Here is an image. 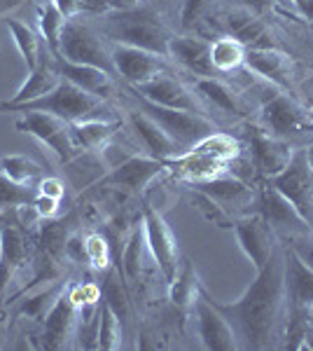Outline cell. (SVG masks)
Wrapping results in <instances>:
<instances>
[{
    "label": "cell",
    "mask_w": 313,
    "mask_h": 351,
    "mask_svg": "<svg viewBox=\"0 0 313 351\" xmlns=\"http://www.w3.org/2000/svg\"><path fill=\"white\" fill-rule=\"evenodd\" d=\"M203 298L234 328L238 349L274 347L281 330L283 314L288 309L286 291V253L276 251L269 263L258 271V279L234 302H218L201 286Z\"/></svg>",
    "instance_id": "1"
},
{
    "label": "cell",
    "mask_w": 313,
    "mask_h": 351,
    "mask_svg": "<svg viewBox=\"0 0 313 351\" xmlns=\"http://www.w3.org/2000/svg\"><path fill=\"white\" fill-rule=\"evenodd\" d=\"M101 108H103V99L82 92V89L64 80V77L49 94L38 96V99L26 101V104L10 106L5 101H0V112H24V115L26 112H49V115L59 117V120L68 124L94 120Z\"/></svg>",
    "instance_id": "2"
},
{
    "label": "cell",
    "mask_w": 313,
    "mask_h": 351,
    "mask_svg": "<svg viewBox=\"0 0 313 351\" xmlns=\"http://www.w3.org/2000/svg\"><path fill=\"white\" fill-rule=\"evenodd\" d=\"M105 33L115 38L117 45H131V47L147 49L152 54L168 56V43L171 36L166 28L159 21V16L147 8H134L122 10L108 16Z\"/></svg>",
    "instance_id": "3"
},
{
    "label": "cell",
    "mask_w": 313,
    "mask_h": 351,
    "mask_svg": "<svg viewBox=\"0 0 313 351\" xmlns=\"http://www.w3.org/2000/svg\"><path fill=\"white\" fill-rule=\"evenodd\" d=\"M134 96H136V101H138L140 110H143L145 115H150L152 120H155L175 143L183 145V148L201 143L203 138L215 134L213 122H210L206 115H197V112H187L178 108H164V106L152 104V101H147L138 94H134Z\"/></svg>",
    "instance_id": "4"
},
{
    "label": "cell",
    "mask_w": 313,
    "mask_h": 351,
    "mask_svg": "<svg viewBox=\"0 0 313 351\" xmlns=\"http://www.w3.org/2000/svg\"><path fill=\"white\" fill-rule=\"evenodd\" d=\"M59 59H66L71 64L96 66L101 71H105L108 75H117L115 64H112V54L105 49L101 38L89 26L79 24L75 19H68L64 26Z\"/></svg>",
    "instance_id": "5"
},
{
    "label": "cell",
    "mask_w": 313,
    "mask_h": 351,
    "mask_svg": "<svg viewBox=\"0 0 313 351\" xmlns=\"http://www.w3.org/2000/svg\"><path fill=\"white\" fill-rule=\"evenodd\" d=\"M269 183L288 197L306 220H313V164L306 150L292 152V160L281 173L271 176Z\"/></svg>",
    "instance_id": "6"
},
{
    "label": "cell",
    "mask_w": 313,
    "mask_h": 351,
    "mask_svg": "<svg viewBox=\"0 0 313 351\" xmlns=\"http://www.w3.org/2000/svg\"><path fill=\"white\" fill-rule=\"evenodd\" d=\"M16 129L31 134L42 145H47L64 164L79 157V148L75 145V141H73L68 122L49 115V112H26L24 120L16 122Z\"/></svg>",
    "instance_id": "7"
},
{
    "label": "cell",
    "mask_w": 313,
    "mask_h": 351,
    "mask_svg": "<svg viewBox=\"0 0 313 351\" xmlns=\"http://www.w3.org/2000/svg\"><path fill=\"white\" fill-rule=\"evenodd\" d=\"M143 230H145V241L152 251V258L157 260V267L162 269L164 279L173 281L175 271H178V243L171 228L166 225V220L159 216V211H155L152 206L143 208Z\"/></svg>",
    "instance_id": "8"
},
{
    "label": "cell",
    "mask_w": 313,
    "mask_h": 351,
    "mask_svg": "<svg viewBox=\"0 0 313 351\" xmlns=\"http://www.w3.org/2000/svg\"><path fill=\"white\" fill-rule=\"evenodd\" d=\"M260 216L274 228V232H288L290 237L309 234L311 223L299 213V208L274 185H264L260 192Z\"/></svg>",
    "instance_id": "9"
},
{
    "label": "cell",
    "mask_w": 313,
    "mask_h": 351,
    "mask_svg": "<svg viewBox=\"0 0 313 351\" xmlns=\"http://www.w3.org/2000/svg\"><path fill=\"white\" fill-rule=\"evenodd\" d=\"M131 92L143 96V99L152 101L157 106H164V108H178L187 112H197V115H206L201 101L183 82L173 80V77L164 75V73H159L157 77H152V80H147L143 84L131 87Z\"/></svg>",
    "instance_id": "10"
},
{
    "label": "cell",
    "mask_w": 313,
    "mask_h": 351,
    "mask_svg": "<svg viewBox=\"0 0 313 351\" xmlns=\"http://www.w3.org/2000/svg\"><path fill=\"white\" fill-rule=\"evenodd\" d=\"M112 64H115L117 75H122L131 87L143 84L159 73L166 71V56L152 54L147 49L131 47V45H117L112 49Z\"/></svg>",
    "instance_id": "11"
},
{
    "label": "cell",
    "mask_w": 313,
    "mask_h": 351,
    "mask_svg": "<svg viewBox=\"0 0 313 351\" xmlns=\"http://www.w3.org/2000/svg\"><path fill=\"white\" fill-rule=\"evenodd\" d=\"M234 232H236L238 246L243 248V253H246L248 260L255 265L258 271L264 267V265L269 263V258L278 251L276 232L262 216L238 220V223H234Z\"/></svg>",
    "instance_id": "12"
},
{
    "label": "cell",
    "mask_w": 313,
    "mask_h": 351,
    "mask_svg": "<svg viewBox=\"0 0 313 351\" xmlns=\"http://www.w3.org/2000/svg\"><path fill=\"white\" fill-rule=\"evenodd\" d=\"M197 307V324H199V337H201L203 349L208 351H231L238 349V339L234 328L229 321L220 314L213 304L203 298L201 286H199V298L195 302Z\"/></svg>",
    "instance_id": "13"
},
{
    "label": "cell",
    "mask_w": 313,
    "mask_h": 351,
    "mask_svg": "<svg viewBox=\"0 0 313 351\" xmlns=\"http://www.w3.org/2000/svg\"><path fill=\"white\" fill-rule=\"evenodd\" d=\"M45 324H42V347L49 351L64 349L68 347L71 337L75 335V326H77V307L71 300V295L61 293L56 298V302L49 307V311L45 314Z\"/></svg>",
    "instance_id": "14"
},
{
    "label": "cell",
    "mask_w": 313,
    "mask_h": 351,
    "mask_svg": "<svg viewBox=\"0 0 313 351\" xmlns=\"http://www.w3.org/2000/svg\"><path fill=\"white\" fill-rule=\"evenodd\" d=\"M164 171V162L155 157H134L124 160L122 164L110 169V173L101 178L103 185H117L131 192H143L159 173Z\"/></svg>",
    "instance_id": "15"
},
{
    "label": "cell",
    "mask_w": 313,
    "mask_h": 351,
    "mask_svg": "<svg viewBox=\"0 0 313 351\" xmlns=\"http://www.w3.org/2000/svg\"><path fill=\"white\" fill-rule=\"evenodd\" d=\"M262 122L278 138H288L304 129L306 112H301L299 106L286 94H274L262 106Z\"/></svg>",
    "instance_id": "16"
},
{
    "label": "cell",
    "mask_w": 313,
    "mask_h": 351,
    "mask_svg": "<svg viewBox=\"0 0 313 351\" xmlns=\"http://www.w3.org/2000/svg\"><path fill=\"white\" fill-rule=\"evenodd\" d=\"M250 152H253V162L266 178L281 173L292 160V148L283 138L274 134H264L253 129L250 132Z\"/></svg>",
    "instance_id": "17"
},
{
    "label": "cell",
    "mask_w": 313,
    "mask_h": 351,
    "mask_svg": "<svg viewBox=\"0 0 313 351\" xmlns=\"http://www.w3.org/2000/svg\"><path fill=\"white\" fill-rule=\"evenodd\" d=\"M129 124L136 132V136L140 138V143L150 152V157H155V160L166 162L171 157H178V150H183V145L175 143V141L140 108L129 112Z\"/></svg>",
    "instance_id": "18"
},
{
    "label": "cell",
    "mask_w": 313,
    "mask_h": 351,
    "mask_svg": "<svg viewBox=\"0 0 313 351\" xmlns=\"http://www.w3.org/2000/svg\"><path fill=\"white\" fill-rule=\"evenodd\" d=\"M168 56H173L180 66L195 73L197 77H215L218 71L210 64V43L201 40V38L180 36L171 38L168 43Z\"/></svg>",
    "instance_id": "19"
},
{
    "label": "cell",
    "mask_w": 313,
    "mask_h": 351,
    "mask_svg": "<svg viewBox=\"0 0 313 351\" xmlns=\"http://www.w3.org/2000/svg\"><path fill=\"white\" fill-rule=\"evenodd\" d=\"M56 71L64 80L73 82L82 92L99 96V99H108L112 94V75H108L105 71L96 66H84V64H71L66 59H56Z\"/></svg>",
    "instance_id": "20"
},
{
    "label": "cell",
    "mask_w": 313,
    "mask_h": 351,
    "mask_svg": "<svg viewBox=\"0 0 313 351\" xmlns=\"http://www.w3.org/2000/svg\"><path fill=\"white\" fill-rule=\"evenodd\" d=\"M227 28H229V36L243 45L246 49H271L274 40H271L266 26L262 24L258 14L248 12V10H236L225 19Z\"/></svg>",
    "instance_id": "21"
},
{
    "label": "cell",
    "mask_w": 313,
    "mask_h": 351,
    "mask_svg": "<svg viewBox=\"0 0 313 351\" xmlns=\"http://www.w3.org/2000/svg\"><path fill=\"white\" fill-rule=\"evenodd\" d=\"M26 263V243L14 225L0 230V307L14 271Z\"/></svg>",
    "instance_id": "22"
},
{
    "label": "cell",
    "mask_w": 313,
    "mask_h": 351,
    "mask_svg": "<svg viewBox=\"0 0 313 351\" xmlns=\"http://www.w3.org/2000/svg\"><path fill=\"white\" fill-rule=\"evenodd\" d=\"M286 291L290 307H309L313 302V269L292 248L286 253Z\"/></svg>",
    "instance_id": "23"
},
{
    "label": "cell",
    "mask_w": 313,
    "mask_h": 351,
    "mask_svg": "<svg viewBox=\"0 0 313 351\" xmlns=\"http://www.w3.org/2000/svg\"><path fill=\"white\" fill-rule=\"evenodd\" d=\"M243 64H246L248 71L258 73L264 80H271L281 87H288L290 84V73H288V56L283 52H278L276 47L271 49H246V56H243Z\"/></svg>",
    "instance_id": "24"
},
{
    "label": "cell",
    "mask_w": 313,
    "mask_h": 351,
    "mask_svg": "<svg viewBox=\"0 0 313 351\" xmlns=\"http://www.w3.org/2000/svg\"><path fill=\"white\" fill-rule=\"evenodd\" d=\"M59 82H61V75H59V71H56V66L40 59V64L33 68V71H28V80L21 84L19 92L10 101H5V104H10V106L26 104V101H33V99H38V96L49 94Z\"/></svg>",
    "instance_id": "25"
},
{
    "label": "cell",
    "mask_w": 313,
    "mask_h": 351,
    "mask_svg": "<svg viewBox=\"0 0 313 351\" xmlns=\"http://www.w3.org/2000/svg\"><path fill=\"white\" fill-rule=\"evenodd\" d=\"M197 190L208 195L210 199H215L222 208L227 211V206H241L250 199V188L241 183L236 178H208V180H199Z\"/></svg>",
    "instance_id": "26"
},
{
    "label": "cell",
    "mask_w": 313,
    "mask_h": 351,
    "mask_svg": "<svg viewBox=\"0 0 313 351\" xmlns=\"http://www.w3.org/2000/svg\"><path fill=\"white\" fill-rule=\"evenodd\" d=\"M68 127H71V136H73V141H75V145L79 150L82 148L84 150H99L112 138L117 124L94 117V120L73 122V124H68Z\"/></svg>",
    "instance_id": "27"
},
{
    "label": "cell",
    "mask_w": 313,
    "mask_h": 351,
    "mask_svg": "<svg viewBox=\"0 0 313 351\" xmlns=\"http://www.w3.org/2000/svg\"><path fill=\"white\" fill-rule=\"evenodd\" d=\"M195 87H197L199 96L206 99L210 106H215L220 112L231 115V117L243 115V108H241V104H238L236 94L231 92L225 82H220L218 77H197Z\"/></svg>",
    "instance_id": "28"
},
{
    "label": "cell",
    "mask_w": 313,
    "mask_h": 351,
    "mask_svg": "<svg viewBox=\"0 0 313 351\" xmlns=\"http://www.w3.org/2000/svg\"><path fill=\"white\" fill-rule=\"evenodd\" d=\"M66 16L61 14V10L49 0L45 3L42 8L38 10V24H40V33H42V40L47 45L49 54L54 59H59L61 54V33H64V26H66Z\"/></svg>",
    "instance_id": "29"
},
{
    "label": "cell",
    "mask_w": 313,
    "mask_h": 351,
    "mask_svg": "<svg viewBox=\"0 0 313 351\" xmlns=\"http://www.w3.org/2000/svg\"><path fill=\"white\" fill-rule=\"evenodd\" d=\"M199 286L201 284H199V279L195 274V267H192L190 260H185V265L178 267L173 281H171V302L183 311L187 307H195V302L199 298Z\"/></svg>",
    "instance_id": "30"
},
{
    "label": "cell",
    "mask_w": 313,
    "mask_h": 351,
    "mask_svg": "<svg viewBox=\"0 0 313 351\" xmlns=\"http://www.w3.org/2000/svg\"><path fill=\"white\" fill-rule=\"evenodd\" d=\"M124 337V324L119 316L108 307L105 302L99 304V335H96V349L115 351L122 347Z\"/></svg>",
    "instance_id": "31"
},
{
    "label": "cell",
    "mask_w": 313,
    "mask_h": 351,
    "mask_svg": "<svg viewBox=\"0 0 313 351\" xmlns=\"http://www.w3.org/2000/svg\"><path fill=\"white\" fill-rule=\"evenodd\" d=\"M243 56H246V47L231 36L210 43V64L218 73L234 71L243 64Z\"/></svg>",
    "instance_id": "32"
},
{
    "label": "cell",
    "mask_w": 313,
    "mask_h": 351,
    "mask_svg": "<svg viewBox=\"0 0 313 351\" xmlns=\"http://www.w3.org/2000/svg\"><path fill=\"white\" fill-rule=\"evenodd\" d=\"M5 26H8L10 33H12V40L16 45V49H19V54L24 56L26 68H28V71H33V68L40 64V40H38V36L26 24L12 19V16H8V19H5Z\"/></svg>",
    "instance_id": "33"
},
{
    "label": "cell",
    "mask_w": 313,
    "mask_h": 351,
    "mask_svg": "<svg viewBox=\"0 0 313 351\" xmlns=\"http://www.w3.org/2000/svg\"><path fill=\"white\" fill-rule=\"evenodd\" d=\"M0 171L5 176H10L12 180H16V183H24V185H33L36 180L42 178V167L26 155L0 157Z\"/></svg>",
    "instance_id": "34"
},
{
    "label": "cell",
    "mask_w": 313,
    "mask_h": 351,
    "mask_svg": "<svg viewBox=\"0 0 313 351\" xmlns=\"http://www.w3.org/2000/svg\"><path fill=\"white\" fill-rule=\"evenodd\" d=\"M38 197V190L33 185L16 183L10 176L0 171V211H8V208H19L26 204H33Z\"/></svg>",
    "instance_id": "35"
},
{
    "label": "cell",
    "mask_w": 313,
    "mask_h": 351,
    "mask_svg": "<svg viewBox=\"0 0 313 351\" xmlns=\"http://www.w3.org/2000/svg\"><path fill=\"white\" fill-rule=\"evenodd\" d=\"M175 162L183 167V171L187 176H192V178L197 180H208V178H215L222 167H225V162L215 160V157L206 155V152H199V150H190L185 157H175Z\"/></svg>",
    "instance_id": "36"
},
{
    "label": "cell",
    "mask_w": 313,
    "mask_h": 351,
    "mask_svg": "<svg viewBox=\"0 0 313 351\" xmlns=\"http://www.w3.org/2000/svg\"><path fill=\"white\" fill-rule=\"evenodd\" d=\"M103 302L119 316L122 324L131 321V300L127 293V286L119 281L117 271H110L103 284Z\"/></svg>",
    "instance_id": "37"
},
{
    "label": "cell",
    "mask_w": 313,
    "mask_h": 351,
    "mask_svg": "<svg viewBox=\"0 0 313 351\" xmlns=\"http://www.w3.org/2000/svg\"><path fill=\"white\" fill-rule=\"evenodd\" d=\"M145 230L143 225L134 228L131 232L129 241H127V248L122 253V269H124V276L127 281H136L140 274V267H143V248H145Z\"/></svg>",
    "instance_id": "38"
},
{
    "label": "cell",
    "mask_w": 313,
    "mask_h": 351,
    "mask_svg": "<svg viewBox=\"0 0 313 351\" xmlns=\"http://www.w3.org/2000/svg\"><path fill=\"white\" fill-rule=\"evenodd\" d=\"M61 295V284H54V286H47L45 291L36 293L33 298H28L21 302V307L16 309L19 316H28V319H45V314L49 311V307L56 302V298Z\"/></svg>",
    "instance_id": "39"
},
{
    "label": "cell",
    "mask_w": 313,
    "mask_h": 351,
    "mask_svg": "<svg viewBox=\"0 0 313 351\" xmlns=\"http://www.w3.org/2000/svg\"><path fill=\"white\" fill-rule=\"evenodd\" d=\"M195 150L206 152V155L215 157V160H220L225 164L229 160H234V157L238 155L236 141H231L229 136H222V134H210L208 138H203L201 143L195 145Z\"/></svg>",
    "instance_id": "40"
},
{
    "label": "cell",
    "mask_w": 313,
    "mask_h": 351,
    "mask_svg": "<svg viewBox=\"0 0 313 351\" xmlns=\"http://www.w3.org/2000/svg\"><path fill=\"white\" fill-rule=\"evenodd\" d=\"M68 230L64 223H47L42 225V248L49 258H61L66 253V241H68Z\"/></svg>",
    "instance_id": "41"
},
{
    "label": "cell",
    "mask_w": 313,
    "mask_h": 351,
    "mask_svg": "<svg viewBox=\"0 0 313 351\" xmlns=\"http://www.w3.org/2000/svg\"><path fill=\"white\" fill-rule=\"evenodd\" d=\"M84 246H87V263H92L96 269H105L108 263H110V246L101 234H89L84 239Z\"/></svg>",
    "instance_id": "42"
},
{
    "label": "cell",
    "mask_w": 313,
    "mask_h": 351,
    "mask_svg": "<svg viewBox=\"0 0 313 351\" xmlns=\"http://www.w3.org/2000/svg\"><path fill=\"white\" fill-rule=\"evenodd\" d=\"M210 5V0H183V8H180V24L185 31H190L192 26L201 19V14L206 12V8Z\"/></svg>",
    "instance_id": "43"
},
{
    "label": "cell",
    "mask_w": 313,
    "mask_h": 351,
    "mask_svg": "<svg viewBox=\"0 0 313 351\" xmlns=\"http://www.w3.org/2000/svg\"><path fill=\"white\" fill-rule=\"evenodd\" d=\"M38 195H45V197H52V199H64L66 195V185L61 183L59 178H54V176H49V178H40L38 185H36Z\"/></svg>",
    "instance_id": "44"
},
{
    "label": "cell",
    "mask_w": 313,
    "mask_h": 351,
    "mask_svg": "<svg viewBox=\"0 0 313 351\" xmlns=\"http://www.w3.org/2000/svg\"><path fill=\"white\" fill-rule=\"evenodd\" d=\"M33 206H36V211L40 213V218L49 220V218L56 216V211H59V199H52V197L38 195L36 202H33Z\"/></svg>",
    "instance_id": "45"
},
{
    "label": "cell",
    "mask_w": 313,
    "mask_h": 351,
    "mask_svg": "<svg viewBox=\"0 0 313 351\" xmlns=\"http://www.w3.org/2000/svg\"><path fill=\"white\" fill-rule=\"evenodd\" d=\"M276 0H238V5H241L243 10H248V12L262 16L264 12H269L271 8H274Z\"/></svg>",
    "instance_id": "46"
},
{
    "label": "cell",
    "mask_w": 313,
    "mask_h": 351,
    "mask_svg": "<svg viewBox=\"0 0 313 351\" xmlns=\"http://www.w3.org/2000/svg\"><path fill=\"white\" fill-rule=\"evenodd\" d=\"M52 3L61 10V14H64L66 19H73V16L82 10V0H52Z\"/></svg>",
    "instance_id": "47"
},
{
    "label": "cell",
    "mask_w": 313,
    "mask_h": 351,
    "mask_svg": "<svg viewBox=\"0 0 313 351\" xmlns=\"http://www.w3.org/2000/svg\"><path fill=\"white\" fill-rule=\"evenodd\" d=\"M292 251L297 253V256L313 269V241H306V239L304 241H295Z\"/></svg>",
    "instance_id": "48"
},
{
    "label": "cell",
    "mask_w": 313,
    "mask_h": 351,
    "mask_svg": "<svg viewBox=\"0 0 313 351\" xmlns=\"http://www.w3.org/2000/svg\"><path fill=\"white\" fill-rule=\"evenodd\" d=\"M24 5V0H0V16H8L12 10L21 8Z\"/></svg>",
    "instance_id": "49"
},
{
    "label": "cell",
    "mask_w": 313,
    "mask_h": 351,
    "mask_svg": "<svg viewBox=\"0 0 313 351\" xmlns=\"http://www.w3.org/2000/svg\"><path fill=\"white\" fill-rule=\"evenodd\" d=\"M5 337H8V321H5V314L0 311V349L5 347Z\"/></svg>",
    "instance_id": "50"
},
{
    "label": "cell",
    "mask_w": 313,
    "mask_h": 351,
    "mask_svg": "<svg viewBox=\"0 0 313 351\" xmlns=\"http://www.w3.org/2000/svg\"><path fill=\"white\" fill-rule=\"evenodd\" d=\"M301 14H306L309 19H313V0H304V3L299 5Z\"/></svg>",
    "instance_id": "51"
},
{
    "label": "cell",
    "mask_w": 313,
    "mask_h": 351,
    "mask_svg": "<svg viewBox=\"0 0 313 351\" xmlns=\"http://www.w3.org/2000/svg\"><path fill=\"white\" fill-rule=\"evenodd\" d=\"M301 349H311V351H313V328H309V332H306V337H304V344H301Z\"/></svg>",
    "instance_id": "52"
},
{
    "label": "cell",
    "mask_w": 313,
    "mask_h": 351,
    "mask_svg": "<svg viewBox=\"0 0 313 351\" xmlns=\"http://www.w3.org/2000/svg\"><path fill=\"white\" fill-rule=\"evenodd\" d=\"M306 314H309V328H313V302L306 307Z\"/></svg>",
    "instance_id": "53"
},
{
    "label": "cell",
    "mask_w": 313,
    "mask_h": 351,
    "mask_svg": "<svg viewBox=\"0 0 313 351\" xmlns=\"http://www.w3.org/2000/svg\"><path fill=\"white\" fill-rule=\"evenodd\" d=\"M306 155H309V160H311V164H313V145H311L309 150H306Z\"/></svg>",
    "instance_id": "54"
},
{
    "label": "cell",
    "mask_w": 313,
    "mask_h": 351,
    "mask_svg": "<svg viewBox=\"0 0 313 351\" xmlns=\"http://www.w3.org/2000/svg\"><path fill=\"white\" fill-rule=\"evenodd\" d=\"M306 117H309V122L313 124V110H311V112H309V115H306Z\"/></svg>",
    "instance_id": "55"
},
{
    "label": "cell",
    "mask_w": 313,
    "mask_h": 351,
    "mask_svg": "<svg viewBox=\"0 0 313 351\" xmlns=\"http://www.w3.org/2000/svg\"><path fill=\"white\" fill-rule=\"evenodd\" d=\"M292 3H295V5H297V8H299V5L304 3V0H292Z\"/></svg>",
    "instance_id": "56"
},
{
    "label": "cell",
    "mask_w": 313,
    "mask_h": 351,
    "mask_svg": "<svg viewBox=\"0 0 313 351\" xmlns=\"http://www.w3.org/2000/svg\"><path fill=\"white\" fill-rule=\"evenodd\" d=\"M278 3H290V0H278Z\"/></svg>",
    "instance_id": "57"
},
{
    "label": "cell",
    "mask_w": 313,
    "mask_h": 351,
    "mask_svg": "<svg viewBox=\"0 0 313 351\" xmlns=\"http://www.w3.org/2000/svg\"><path fill=\"white\" fill-rule=\"evenodd\" d=\"M0 218H3V211H0Z\"/></svg>",
    "instance_id": "58"
}]
</instances>
